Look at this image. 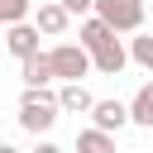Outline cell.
I'll return each instance as SVG.
<instances>
[{"label":"cell","instance_id":"6da1fadb","mask_svg":"<svg viewBox=\"0 0 153 153\" xmlns=\"http://www.w3.org/2000/svg\"><path fill=\"white\" fill-rule=\"evenodd\" d=\"M76 38L91 48L96 72H105V76H120V72H124V62H134V57H129V48L120 43V29H115V24H105L100 14L81 19V33H76Z\"/></svg>","mask_w":153,"mask_h":153},{"label":"cell","instance_id":"7a4b0ae2","mask_svg":"<svg viewBox=\"0 0 153 153\" xmlns=\"http://www.w3.org/2000/svg\"><path fill=\"white\" fill-rule=\"evenodd\" d=\"M57 110H62V100L48 96V86H29L24 100H19V129L24 134H48L57 124Z\"/></svg>","mask_w":153,"mask_h":153},{"label":"cell","instance_id":"3957f363","mask_svg":"<svg viewBox=\"0 0 153 153\" xmlns=\"http://www.w3.org/2000/svg\"><path fill=\"white\" fill-rule=\"evenodd\" d=\"M48 57H53V72H57V81H81L91 67H96V57H91V48L76 38V43H53L48 48Z\"/></svg>","mask_w":153,"mask_h":153},{"label":"cell","instance_id":"277c9868","mask_svg":"<svg viewBox=\"0 0 153 153\" xmlns=\"http://www.w3.org/2000/svg\"><path fill=\"white\" fill-rule=\"evenodd\" d=\"M91 14H100V19L115 24L120 33H139V24H143V0H96Z\"/></svg>","mask_w":153,"mask_h":153},{"label":"cell","instance_id":"5b68a950","mask_svg":"<svg viewBox=\"0 0 153 153\" xmlns=\"http://www.w3.org/2000/svg\"><path fill=\"white\" fill-rule=\"evenodd\" d=\"M38 38H43V29L33 24V19H24V24H5V48L24 62V57H33V53H43L38 48Z\"/></svg>","mask_w":153,"mask_h":153},{"label":"cell","instance_id":"8992f818","mask_svg":"<svg viewBox=\"0 0 153 153\" xmlns=\"http://www.w3.org/2000/svg\"><path fill=\"white\" fill-rule=\"evenodd\" d=\"M33 24L43 29V38H62L67 24H72V10H67L62 0H43V5L33 10Z\"/></svg>","mask_w":153,"mask_h":153},{"label":"cell","instance_id":"52a82bcc","mask_svg":"<svg viewBox=\"0 0 153 153\" xmlns=\"http://www.w3.org/2000/svg\"><path fill=\"white\" fill-rule=\"evenodd\" d=\"M91 120H96V129H110V134H120L124 124H134V115H129L124 100H96Z\"/></svg>","mask_w":153,"mask_h":153},{"label":"cell","instance_id":"ba28073f","mask_svg":"<svg viewBox=\"0 0 153 153\" xmlns=\"http://www.w3.org/2000/svg\"><path fill=\"white\" fill-rule=\"evenodd\" d=\"M19 76H24V86H48V81H57V72H53V57H48V53L24 57V62H19Z\"/></svg>","mask_w":153,"mask_h":153},{"label":"cell","instance_id":"9c48e42d","mask_svg":"<svg viewBox=\"0 0 153 153\" xmlns=\"http://www.w3.org/2000/svg\"><path fill=\"white\" fill-rule=\"evenodd\" d=\"M57 100H62V110H76V115H91V110H96V100H91V91H86L81 81H62Z\"/></svg>","mask_w":153,"mask_h":153},{"label":"cell","instance_id":"30bf717a","mask_svg":"<svg viewBox=\"0 0 153 153\" xmlns=\"http://www.w3.org/2000/svg\"><path fill=\"white\" fill-rule=\"evenodd\" d=\"M76 153H115V134L110 129H81L76 134Z\"/></svg>","mask_w":153,"mask_h":153},{"label":"cell","instance_id":"8fae6325","mask_svg":"<svg viewBox=\"0 0 153 153\" xmlns=\"http://www.w3.org/2000/svg\"><path fill=\"white\" fill-rule=\"evenodd\" d=\"M129 115H134V124H143V129H153V81L134 91V100H129Z\"/></svg>","mask_w":153,"mask_h":153},{"label":"cell","instance_id":"7c38bea8","mask_svg":"<svg viewBox=\"0 0 153 153\" xmlns=\"http://www.w3.org/2000/svg\"><path fill=\"white\" fill-rule=\"evenodd\" d=\"M33 14V0H0V24H24Z\"/></svg>","mask_w":153,"mask_h":153},{"label":"cell","instance_id":"4fadbf2b","mask_svg":"<svg viewBox=\"0 0 153 153\" xmlns=\"http://www.w3.org/2000/svg\"><path fill=\"white\" fill-rule=\"evenodd\" d=\"M129 57H134L143 72H153V33H139V38H129Z\"/></svg>","mask_w":153,"mask_h":153},{"label":"cell","instance_id":"5bb4252c","mask_svg":"<svg viewBox=\"0 0 153 153\" xmlns=\"http://www.w3.org/2000/svg\"><path fill=\"white\" fill-rule=\"evenodd\" d=\"M62 5H67L72 14H86V10H96V0H62Z\"/></svg>","mask_w":153,"mask_h":153},{"label":"cell","instance_id":"9a60e30c","mask_svg":"<svg viewBox=\"0 0 153 153\" xmlns=\"http://www.w3.org/2000/svg\"><path fill=\"white\" fill-rule=\"evenodd\" d=\"M33 153H62V148H57V143H48V139H43V143H38V148H33Z\"/></svg>","mask_w":153,"mask_h":153},{"label":"cell","instance_id":"2e32d148","mask_svg":"<svg viewBox=\"0 0 153 153\" xmlns=\"http://www.w3.org/2000/svg\"><path fill=\"white\" fill-rule=\"evenodd\" d=\"M0 153H19V148H14V143H5V148H0Z\"/></svg>","mask_w":153,"mask_h":153}]
</instances>
